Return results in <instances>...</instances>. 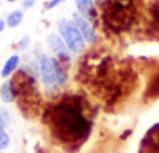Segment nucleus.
Wrapping results in <instances>:
<instances>
[{
	"label": "nucleus",
	"mask_w": 159,
	"mask_h": 153,
	"mask_svg": "<svg viewBox=\"0 0 159 153\" xmlns=\"http://www.w3.org/2000/svg\"><path fill=\"white\" fill-rule=\"evenodd\" d=\"M39 68H40V77L45 90L48 93H53L59 88L57 82V74H56V67H54V57L42 54L39 59Z\"/></svg>",
	"instance_id": "obj_2"
},
{
	"label": "nucleus",
	"mask_w": 159,
	"mask_h": 153,
	"mask_svg": "<svg viewBox=\"0 0 159 153\" xmlns=\"http://www.w3.org/2000/svg\"><path fill=\"white\" fill-rule=\"evenodd\" d=\"M9 144H11V138H9L8 132H6L3 127H0V150L8 149Z\"/></svg>",
	"instance_id": "obj_11"
},
{
	"label": "nucleus",
	"mask_w": 159,
	"mask_h": 153,
	"mask_svg": "<svg viewBox=\"0 0 159 153\" xmlns=\"http://www.w3.org/2000/svg\"><path fill=\"white\" fill-rule=\"evenodd\" d=\"M5 26H6V20H2V19H0V33L5 30Z\"/></svg>",
	"instance_id": "obj_16"
},
{
	"label": "nucleus",
	"mask_w": 159,
	"mask_h": 153,
	"mask_svg": "<svg viewBox=\"0 0 159 153\" xmlns=\"http://www.w3.org/2000/svg\"><path fill=\"white\" fill-rule=\"evenodd\" d=\"M62 2H65V0H50V2H47L45 9H47V11H48V9H53V8H56L57 5H60Z\"/></svg>",
	"instance_id": "obj_13"
},
{
	"label": "nucleus",
	"mask_w": 159,
	"mask_h": 153,
	"mask_svg": "<svg viewBox=\"0 0 159 153\" xmlns=\"http://www.w3.org/2000/svg\"><path fill=\"white\" fill-rule=\"evenodd\" d=\"M19 65H20V56H19V54H12V56H9V57L5 60L3 67H2L0 76H2L3 79H8L11 74H14V71L19 68Z\"/></svg>",
	"instance_id": "obj_6"
},
{
	"label": "nucleus",
	"mask_w": 159,
	"mask_h": 153,
	"mask_svg": "<svg viewBox=\"0 0 159 153\" xmlns=\"http://www.w3.org/2000/svg\"><path fill=\"white\" fill-rule=\"evenodd\" d=\"M57 30H59V34L63 39V42L66 44L68 50L71 51V54H80L82 51L85 50L87 42H85V39L82 37L80 31L76 28V25L71 20H66V19L59 20Z\"/></svg>",
	"instance_id": "obj_1"
},
{
	"label": "nucleus",
	"mask_w": 159,
	"mask_h": 153,
	"mask_svg": "<svg viewBox=\"0 0 159 153\" xmlns=\"http://www.w3.org/2000/svg\"><path fill=\"white\" fill-rule=\"evenodd\" d=\"M33 5H34V0H23V8L25 9H30Z\"/></svg>",
	"instance_id": "obj_15"
},
{
	"label": "nucleus",
	"mask_w": 159,
	"mask_h": 153,
	"mask_svg": "<svg viewBox=\"0 0 159 153\" xmlns=\"http://www.w3.org/2000/svg\"><path fill=\"white\" fill-rule=\"evenodd\" d=\"M0 127L6 128V127H5V122H3V118H2V111H0Z\"/></svg>",
	"instance_id": "obj_17"
},
{
	"label": "nucleus",
	"mask_w": 159,
	"mask_h": 153,
	"mask_svg": "<svg viewBox=\"0 0 159 153\" xmlns=\"http://www.w3.org/2000/svg\"><path fill=\"white\" fill-rule=\"evenodd\" d=\"M28 44H30V36H25V37L20 40V44H19V48H20V50H25V48L28 47Z\"/></svg>",
	"instance_id": "obj_14"
},
{
	"label": "nucleus",
	"mask_w": 159,
	"mask_h": 153,
	"mask_svg": "<svg viewBox=\"0 0 159 153\" xmlns=\"http://www.w3.org/2000/svg\"><path fill=\"white\" fill-rule=\"evenodd\" d=\"M60 125H62V132L65 130L66 135H70V136H77V135L84 133V130H85V121L82 119V116L71 110H66L63 113V116L60 119Z\"/></svg>",
	"instance_id": "obj_3"
},
{
	"label": "nucleus",
	"mask_w": 159,
	"mask_h": 153,
	"mask_svg": "<svg viewBox=\"0 0 159 153\" xmlns=\"http://www.w3.org/2000/svg\"><path fill=\"white\" fill-rule=\"evenodd\" d=\"M0 99L5 104H11L16 99V93H14V87L11 81H5L0 85Z\"/></svg>",
	"instance_id": "obj_8"
},
{
	"label": "nucleus",
	"mask_w": 159,
	"mask_h": 153,
	"mask_svg": "<svg viewBox=\"0 0 159 153\" xmlns=\"http://www.w3.org/2000/svg\"><path fill=\"white\" fill-rule=\"evenodd\" d=\"M22 22H23V11H20V9L9 12L6 17V26H9V28H17Z\"/></svg>",
	"instance_id": "obj_9"
},
{
	"label": "nucleus",
	"mask_w": 159,
	"mask_h": 153,
	"mask_svg": "<svg viewBox=\"0 0 159 153\" xmlns=\"http://www.w3.org/2000/svg\"><path fill=\"white\" fill-rule=\"evenodd\" d=\"M54 67H56V74H57V82H59V87H63L65 82H66V74L65 71L62 70V65L59 63V60L54 57Z\"/></svg>",
	"instance_id": "obj_10"
},
{
	"label": "nucleus",
	"mask_w": 159,
	"mask_h": 153,
	"mask_svg": "<svg viewBox=\"0 0 159 153\" xmlns=\"http://www.w3.org/2000/svg\"><path fill=\"white\" fill-rule=\"evenodd\" d=\"M0 153H2V150H0Z\"/></svg>",
	"instance_id": "obj_19"
},
{
	"label": "nucleus",
	"mask_w": 159,
	"mask_h": 153,
	"mask_svg": "<svg viewBox=\"0 0 159 153\" xmlns=\"http://www.w3.org/2000/svg\"><path fill=\"white\" fill-rule=\"evenodd\" d=\"M71 22H73V23L76 25V28L80 31V34H82V37L85 39L87 44H94V42H96L98 36H96V31H94V28H93V25L90 23L88 19H85V17H84L82 14H79V12H74Z\"/></svg>",
	"instance_id": "obj_5"
},
{
	"label": "nucleus",
	"mask_w": 159,
	"mask_h": 153,
	"mask_svg": "<svg viewBox=\"0 0 159 153\" xmlns=\"http://www.w3.org/2000/svg\"><path fill=\"white\" fill-rule=\"evenodd\" d=\"M0 111H2V118H3L5 127H8V125L11 124V116H9V113H8V110H6V108H0Z\"/></svg>",
	"instance_id": "obj_12"
},
{
	"label": "nucleus",
	"mask_w": 159,
	"mask_h": 153,
	"mask_svg": "<svg viewBox=\"0 0 159 153\" xmlns=\"http://www.w3.org/2000/svg\"><path fill=\"white\" fill-rule=\"evenodd\" d=\"M47 44L50 47V50L60 59V60H71V51L68 50L66 44L63 42V39L60 37V34L57 33H50L47 36Z\"/></svg>",
	"instance_id": "obj_4"
},
{
	"label": "nucleus",
	"mask_w": 159,
	"mask_h": 153,
	"mask_svg": "<svg viewBox=\"0 0 159 153\" xmlns=\"http://www.w3.org/2000/svg\"><path fill=\"white\" fill-rule=\"evenodd\" d=\"M8 2H19V0H8Z\"/></svg>",
	"instance_id": "obj_18"
},
{
	"label": "nucleus",
	"mask_w": 159,
	"mask_h": 153,
	"mask_svg": "<svg viewBox=\"0 0 159 153\" xmlns=\"http://www.w3.org/2000/svg\"><path fill=\"white\" fill-rule=\"evenodd\" d=\"M76 8L85 19H91L94 16V0H76Z\"/></svg>",
	"instance_id": "obj_7"
}]
</instances>
